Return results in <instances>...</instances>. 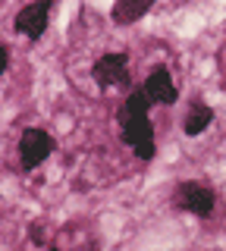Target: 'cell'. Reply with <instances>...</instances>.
Instances as JSON below:
<instances>
[{"label":"cell","mask_w":226,"mask_h":251,"mask_svg":"<svg viewBox=\"0 0 226 251\" xmlns=\"http://www.w3.org/2000/svg\"><path fill=\"white\" fill-rule=\"evenodd\" d=\"M148 110H151V100H148L145 91H129L126 100L120 104V141L126 148L135 151V157L142 160H151L157 154V141H154V126L148 120Z\"/></svg>","instance_id":"cell-1"},{"label":"cell","mask_w":226,"mask_h":251,"mask_svg":"<svg viewBox=\"0 0 226 251\" xmlns=\"http://www.w3.org/2000/svg\"><path fill=\"white\" fill-rule=\"evenodd\" d=\"M173 204L179 210H185V214H192V217L207 220L217 207V192L204 182H179L173 188Z\"/></svg>","instance_id":"cell-2"},{"label":"cell","mask_w":226,"mask_h":251,"mask_svg":"<svg viewBox=\"0 0 226 251\" xmlns=\"http://www.w3.org/2000/svg\"><path fill=\"white\" fill-rule=\"evenodd\" d=\"M50 154H53V138L44 129H35L32 126V129L22 132V138H19V163H22L25 173L38 170Z\"/></svg>","instance_id":"cell-3"},{"label":"cell","mask_w":226,"mask_h":251,"mask_svg":"<svg viewBox=\"0 0 226 251\" xmlns=\"http://www.w3.org/2000/svg\"><path fill=\"white\" fill-rule=\"evenodd\" d=\"M91 78L98 82V88H113V85H129V57L123 50L104 53L91 66Z\"/></svg>","instance_id":"cell-4"},{"label":"cell","mask_w":226,"mask_h":251,"mask_svg":"<svg viewBox=\"0 0 226 251\" xmlns=\"http://www.w3.org/2000/svg\"><path fill=\"white\" fill-rule=\"evenodd\" d=\"M50 6H53V0H38V3H25V6H22V10L16 13V19H13V28H16L22 38H28V41H38V38L44 35V28H48Z\"/></svg>","instance_id":"cell-5"},{"label":"cell","mask_w":226,"mask_h":251,"mask_svg":"<svg viewBox=\"0 0 226 251\" xmlns=\"http://www.w3.org/2000/svg\"><path fill=\"white\" fill-rule=\"evenodd\" d=\"M142 91L148 94L151 104H163V107L176 104V98H179V88H176V82H173V75H170L167 66H154L151 73H148V78H145Z\"/></svg>","instance_id":"cell-6"},{"label":"cell","mask_w":226,"mask_h":251,"mask_svg":"<svg viewBox=\"0 0 226 251\" xmlns=\"http://www.w3.org/2000/svg\"><path fill=\"white\" fill-rule=\"evenodd\" d=\"M210 123H214V107L204 104L201 98H195L189 110H185V120H182V132L189 138H198L204 129H210Z\"/></svg>","instance_id":"cell-7"},{"label":"cell","mask_w":226,"mask_h":251,"mask_svg":"<svg viewBox=\"0 0 226 251\" xmlns=\"http://www.w3.org/2000/svg\"><path fill=\"white\" fill-rule=\"evenodd\" d=\"M154 0H120V3H113V22H120V25H132V22H138L142 16L151 10Z\"/></svg>","instance_id":"cell-8"},{"label":"cell","mask_w":226,"mask_h":251,"mask_svg":"<svg viewBox=\"0 0 226 251\" xmlns=\"http://www.w3.org/2000/svg\"><path fill=\"white\" fill-rule=\"evenodd\" d=\"M28 239H32L35 245H44V242H48V229H44V223H32V226H28Z\"/></svg>","instance_id":"cell-9"},{"label":"cell","mask_w":226,"mask_h":251,"mask_svg":"<svg viewBox=\"0 0 226 251\" xmlns=\"http://www.w3.org/2000/svg\"><path fill=\"white\" fill-rule=\"evenodd\" d=\"M6 66H10V50H6V47L0 44V75L6 73Z\"/></svg>","instance_id":"cell-10"},{"label":"cell","mask_w":226,"mask_h":251,"mask_svg":"<svg viewBox=\"0 0 226 251\" xmlns=\"http://www.w3.org/2000/svg\"><path fill=\"white\" fill-rule=\"evenodd\" d=\"M48 251H60V248H48Z\"/></svg>","instance_id":"cell-11"}]
</instances>
